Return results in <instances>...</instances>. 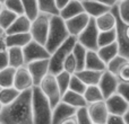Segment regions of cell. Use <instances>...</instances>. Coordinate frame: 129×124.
Returning <instances> with one entry per match:
<instances>
[{"mask_svg":"<svg viewBox=\"0 0 129 124\" xmlns=\"http://www.w3.org/2000/svg\"><path fill=\"white\" fill-rule=\"evenodd\" d=\"M33 91H22L14 103L4 106L0 114L2 124H34L33 117Z\"/></svg>","mask_w":129,"mask_h":124,"instance_id":"6da1fadb","label":"cell"},{"mask_svg":"<svg viewBox=\"0 0 129 124\" xmlns=\"http://www.w3.org/2000/svg\"><path fill=\"white\" fill-rule=\"evenodd\" d=\"M33 91V117L34 124H52V112L53 107L48 97L41 90L40 86H34Z\"/></svg>","mask_w":129,"mask_h":124,"instance_id":"7a4b0ae2","label":"cell"},{"mask_svg":"<svg viewBox=\"0 0 129 124\" xmlns=\"http://www.w3.org/2000/svg\"><path fill=\"white\" fill-rule=\"evenodd\" d=\"M71 36L68 32V28L66 26V22L59 16H53L51 17V23H50V31L48 35V41L45 47L50 53H53L62 43H64Z\"/></svg>","mask_w":129,"mask_h":124,"instance_id":"3957f363","label":"cell"},{"mask_svg":"<svg viewBox=\"0 0 129 124\" xmlns=\"http://www.w3.org/2000/svg\"><path fill=\"white\" fill-rule=\"evenodd\" d=\"M76 36H69V38L64 43L60 45L50 58V73L52 75H58L61 71H63V63L66 59L73 53V50L77 43Z\"/></svg>","mask_w":129,"mask_h":124,"instance_id":"277c9868","label":"cell"},{"mask_svg":"<svg viewBox=\"0 0 129 124\" xmlns=\"http://www.w3.org/2000/svg\"><path fill=\"white\" fill-rule=\"evenodd\" d=\"M50 23H51V16H48L45 14H40L35 19L32 20L29 33L35 42L42 45L47 44L48 35L50 31Z\"/></svg>","mask_w":129,"mask_h":124,"instance_id":"5b68a950","label":"cell"},{"mask_svg":"<svg viewBox=\"0 0 129 124\" xmlns=\"http://www.w3.org/2000/svg\"><path fill=\"white\" fill-rule=\"evenodd\" d=\"M99 35H100V31L98 28L95 18H91L86 28L77 36V41L83 46L86 47L87 50L98 51L99 50Z\"/></svg>","mask_w":129,"mask_h":124,"instance_id":"8992f818","label":"cell"},{"mask_svg":"<svg viewBox=\"0 0 129 124\" xmlns=\"http://www.w3.org/2000/svg\"><path fill=\"white\" fill-rule=\"evenodd\" d=\"M41 90L43 91L45 96L48 97V99L51 103V106L56 107L59 103L61 102V98H62V94L60 91V88H59V85L57 82V78L52 73H49L44 79L42 80L40 85Z\"/></svg>","mask_w":129,"mask_h":124,"instance_id":"52a82bcc","label":"cell"},{"mask_svg":"<svg viewBox=\"0 0 129 124\" xmlns=\"http://www.w3.org/2000/svg\"><path fill=\"white\" fill-rule=\"evenodd\" d=\"M112 11L114 13V15H116V17H117L116 31H117V43H118V46H119V53H120V55L129 59V38L127 36L128 24H126V23L121 19L117 6H114L113 8H112Z\"/></svg>","mask_w":129,"mask_h":124,"instance_id":"ba28073f","label":"cell"},{"mask_svg":"<svg viewBox=\"0 0 129 124\" xmlns=\"http://www.w3.org/2000/svg\"><path fill=\"white\" fill-rule=\"evenodd\" d=\"M25 56V63L26 66L31 62L39 61V60H45V59L51 58V53L47 50L45 45H42L40 43L32 40L23 49Z\"/></svg>","mask_w":129,"mask_h":124,"instance_id":"9c48e42d","label":"cell"},{"mask_svg":"<svg viewBox=\"0 0 129 124\" xmlns=\"http://www.w3.org/2000/svg\"><path fill=\"white\" fill-rule=\"evenodd\" d=\"M119 84H120V80H119L118 76L113 75V73H111L108 70H105L102 73L101 80L99 82V87H100L101 91H102L103 96H104V99L114 95L118 91Z\"/></svg>","mask_w":129,"mask_h":124,"instance_id":"30bf717a","label":"cell"},{"mask_svg":"<svg viewBox=\"0 0 129 124\" xmlns=\"http://www.w3.org/2000/svg\"><path fill=\"white\" fill-rule=\"evenodd\" d=\"M26 67L33 77L34 86H40L42 80L50 73V59L31 62Z\"/></svg>","mask_w":129,"mask_h":124,"instance_id":"8fae6325","label":"cell"},{"mask_svg":"<svg viewBox=\"0 0 129 124\" xmlns=\"http://www.w3.org/2000/svg\"><path fill=\"white\" fill-rule=\"evenodd\" d=\"M87 112L94 124H107V121L110 116L105 100L89 104L87 106Z\"/></svg>","mask_w":129,"mask_h":124,"instance_id":"7c38bea8","label":"cell"},{"mask_svg":"<svg viewBox=\"0 0 129 124\" xmlns=\"http://www.w3.org/2000/svg\"><path fill=\"white\" fill-rule=\"evenodd\" d=\"M105 103H107L110 114H113V115L123 116L129 109V103L118 93L107 98Z\"/></svg>","mask_w":129,"mask_h":124,"instance_id":"4fadbf2b","label":"cell"},{"mask_svg":"<svg viewBox=\"0 0 129 124\" xmlns=\"http://www.w3.org/2000/svg\"><path fill=\"white\" fill-rule=\"evenodd\" d=\"M91 17L87 15L86 13L79 14V15L75 16V17L70 18L68 20H64L66 22V26L68 28V32L71 36H76L77 37L85 28L88 25Z\"/></svg>","mask_w":129,"mask_h":124,"instance_id":"5bb4252c","label":"cell"},{"mask_svg":"<svg viewBox=\"0 0 129 124\" xmlns=\"http://www.w3.org/2000/svg\"><path fill=\"white\" fill-rule=\"evenodd\" d=\"M14 87L16 89H18L19 91H25L32 89L34 87V81H33V77H32L29 70L27 69V67H22L18 68L16 71V76H15V84Z\"/></svg>","mask_w":129,"mask_h":124,"instance_id":"9a60e30c","label":"cell"},{"mask_svg":"<svg viewBox=\"0 0 129 124\" xmlns=\"http://www.w3.org/2000/svg\"><path fill=\"white\" fill-rule=\"evenodd\" d=\"M76 113H77V108L66 104L64 102L61 100V102L54 107L53 112H52V124L62 123L63 121L75 116Z\"/></svg>","mask_w":129,"mask_h":124,"instance_id":"2e32d148","label":"cell"},{"mask_svg":"<svg viewBox=\"0 0 129 124\" xmlns=\"http://www.w3.org/2000/svg\"><path fill=\"white\" fill-rule=\"evenodd\" d=\"M82 4L84 7V11L91 18H98L112 9L96 0H83Z\"/></svg>","mask_w":129,"mask_h":124,"instance_id":"e0dca14e","label":"cell"},{"mask_svg":"<svg viewBox=\"0 0 129 124\" xmlns=\"http://www.w3.org/2000/svg\"><path fill=\"white\" fill-rule=\"evenodd\" d=\"M32 26V20L26 15H20L16 18L14 24L6 31V34H22V33H29Z\"/></svg>","mask_w":129,"mask_h":124,"instance_id":"ac0fdd59","label":"cell"},{"mask_svg":"<svg viewBox=\"0 0 129 124\" xmlns=\"http://www.w3.org/2000/svg\"><path fill=\"white\" fill-rule=\"evenodd\" d=\"M32 38L31 33H22V34H9V35L5 36V41H6L7 47H22L24 49L27 44H28Z\"/></svg>","mask_w":129,"mask_h":124,"instance_id":"d6986e66","label":"cell"},{"mask_svg":"<svg viewBox=\"0 0 129 124\" xmlns=\"http://www.w3.org/2000/svg\"><path fill=\"white\" fill-rule=\"evenodd\" d=\"M61 100L77 109L88 106V103L85 99L84 95L79 94V93H76V91H73V90H67L66 93L63 94Z\"/></svg>","mask_w":129,"mask_h":124,"instance_id":"ffe728a7","label":"cell"},{"mask_svg":"<svg viewBox=\"0 0 129 124\" xmlns=\"http://www.w3.org/2000/svg\"><path fill=\"white\" fill-rule=\"evenodd\" d=\"M96 25L100 32H105V31H111L114 29L117 26V17L114 15V13L112 11V9L108 13L103 14L102 16L95 18Z\"/></svg>","mask_w":129,"mask_h":124,"instance_id":"44dd1931","label":"cell"},{"mask_svg":"<svg viewBox=\"0 0 129 124\" xmlns=\"http://www.w3.org/2000/svg\"><path fill=\"white\" fill-rule=\"evenodd\" d=\"M103 72L104 71H94V70H89V69H83L80 71H77L75 75L86 86H96L100 82Z\"/></svg>","mask_w":129,"mask_h":124,"instance_id":"7402d4cb","label":"cell"},{"mask_svg":"<svg viewBox=\"0 0 129 124\" xmlns=\"http://www.w3.org/2000/svg\"><path fill=\"white\" fill-rule=\"evenodd\" d=\"M85 69L94 71H105L107 70V64L103 62V60L100 58L98 51H87L86 62H85Z\"/></svg>","mask_w":129,"mask_h":124,"instance_id":"603a6c76","label":"cell"},{"mask_svg":"<svg viewBox=\"0 0 129 124\" xmlns=\"http://www.w3.org/2000/svg\"><path fill=\"white\" fill-rule=\"evenodd\" d=\"M85 13L84 11V7H83L82 1L78 0H71L63 9L60 10V17L63 20H68L70 18L75 17V16L79 15V14Z\"/></svg>","mask_w":129,"mask_h":124,"instance_id":"cb8c5ba5","label":"cell"},{"mask_svg":"<svg viewBox=\"0 0 129 124\" xmlns=\"http://www.w3.org/2000/svg\"><path fill=\"white\" fill-rule=\"evenodd\" d=\"M8 55H9V67L18 69L26 66L24 51H23L22 47H9Z\"/></svg>","mask_w":129,"mask_h":124,"instance_id":"d4e9b609","label":"cell"},{"mask_svg":"<svg viewBox=\"0 0 129 124\" xmlns=\"http://www.w3.org/2000/svg\"><path fill=\"white\" fill-rule=\"evenodd\" d=\"M98 53L100 55V58L103 60L105 64H108L112 59H114L117 55H119V46L118 43H112L110 45H105V46L99 47Z\"/></svg>","mask_w":129,"mask_h":124,"instance_id":"484cf974","label":"cell"},{"mask_svg":"<svg viewBox=\"0 0 129 124\" xmlns=\"http://www.w3.org/2000/svg\"><path fill=\"white\" fill-rule=\"evenodd\" d=\"M16 71L17 69L13 68V67H7L6 69L0 70V87L1 88L14 87Z\"/></svg>","mask_w":129,"mask_h":124,"instance_id":"4316f807","label":"cell"},{"mask_svg":"<svg viewBox=\"0 0 129 124\" xmlns=\"http://www.w3.org/2000/svg\"><path fill=\"white\" fill-rule=\"evenodd\" d=\"M22 91L16 89L15 87H8V88H1L0 89V103L2 106H7V105L14 103L18 98Z\"/></svg>","mask_w":129,"mask_h":124,"instance_id":"83f0119b","label":"cell"},{"mask_svg":"<svg viewBox=\"0 0 129 124\" xmlns=\"http://www.w3.org/2000/svg\"><path fill=\"white\" fill-rule=\"evenodd\" d=\"M38 1L41 14H45L48 16H51V17L60 15V10L57 7L54 0H38Z\"/></svg>","mask_w":129,"mask_h":124,"instance_id":"f1b7e54d","label":"cell"},{"mask_svg":"<svg viewBox=\"0 0 129 124\" xmlns=\"http://www.w3.org/2000/svg\"><path fill=\"white\" fill-rule=\"evenodd\" d=\"M84 97L87 100L88 105L96 102H101V100H105L99 85H96V86H87L86 91L84 93Z\"/></svg>","mask_w":129,"mask_h":124,"instance_id":"f546056e","label":"cell"},{"mask_svg":"<svg viewBox=\"0 0 129 124\" xmlns=\"http://www.w3.org/2000/svg\"><path fill=\"white\" fill-rule=\"evenodd\" d=\"M87 51H88V50L85 46H83L80 43H78V42L76 43L75 47H74V50H73V54L76 59V62H77V67H78L77 71H80V70H83V69H85Z\"/></svg>","mask_w":129,"mask_h":124,"instance_id":"4dcf8cb0","label":"cell"},{"mask_svg":"<svg viewBox=\"0 0 129 124\" xmlns=\"http://www.w3.org/2000/svg\"><path fill=\"white\" fill-rule=\"evenodd\" d=\"M127 63H129V59L125 58V56H122V55L119 54V55H117L116 58L112 59V60L107 64V70L110 71L111 73H113V75L118 76L119 72H120V70Z\"/></svg>","mask_w":129,"mask_h":124,"instance_id":"1f68e13d","label":"cell"},{"mask_svg":"<svg viewBox=\"0 0 129 124\" xmlns=\"http://www.w3.org/2000/svg\"><path fill=\"white\" fill-rule=\"evenodd\" d=\"M23 5H24L25 15L31 20H34L41 14L38 0H23Z\"/></svg>","mask_w":129,"mask_h":124,"instance_id":"d6a6232c","label":"cell"},{"mask_svg":"<svg viewBox=\"0 0 129 124\" xmlns=\"http://www.w3.org/2000/svg\"><path fill=\"white\" fill-rule=\"evenodd\" d=\"M17 17H18V15H16L15 13H13L11 10H9V9L4 7L1 13H0V26L5 31H7L14 24V22L16 20Z\"/></svg>","mask_w":129,"mask_h":124,"instance_id":"836d02e7","label":"cell"},{"mask_svg":"<svg viewBox=\"0 0 129 124\" xmlns=\"http://www.w3.org/2000/svg\"><path fill=\"white\" fill-rule=\"evenodd\" d=\"M116 42H117L116 28L111 29V31L100 32V35H99V47L105 46V45H110V44L116 43Z\"/></svg>","mask_w":129,"mask_h":124,"instance_id":"e575fe53","label":"cell"},{"mask_svg":"<svg viewBox=\"0 0 129 124\" xmlns=\"http://www.w3.org/2000/svg\"><path fill=\"white\" fill-rule=\"evenodd\" d=\"M71 76L73 75L66 72V71H61L60 73L56 75L57 82H58V85H59V88H60V91H61V94H62V96L67 90H69V85H70Z\"/></svg>","mask_w":129,"mask_h":124,"instance_id":"d590c367","label":"cell"},{"mask_svg":"<svg viewBox=\"0 0 129 124\" xmlns=\"http://www.w3.org/2000/svg\"><path fill=\"white\" fill-rule=\"evenodd\" d=\"M4 7L9 9V10H11L13 13H15L18 16L25 15L23 0H6L4 4Z\"/></svg>","mask_w":129,"mask_h":124,"instance_id":"8d00e7d4","label":"cell"},{"mask_svg":"<svg viewBox=\"0 0 129 124\" xmlns=\"http://www.w3.org/2000/svg\"><path fill=\"white\" fill-rule=\"evenodd\" d=\"M86 89H87V86L77 77V76L76 75L71 76L70 85H69V90H73V91H76V93H79V94H83V95H84Z\"/></svg>","mask_w":129,"mask_h":124,"instance_id":"74e56055","label":"cell"},{"mask_svg":"<svg viewBox=\"0 0 129 124\" xmlns=\"http://www.w3.org/2000/svg\"><path fill=\"white\" fill-rule=\"evenodd\" d=\"M117 7H118V11L121 19L126 24H129V0H122L118 2Z\"/></svg>","mask_w":129,"mask_h":124,"instance_id":"f35d334b","label":"cell"},{"mask_svg":"<svg viewBox=\"0 0 129 124\" xmlns=\"http://www.w3.org/2000/svg\"><path fill=\"white\" fill-rule=\"evenodd\" d=\"M78 70V67H77V62H76V59L74 56V54L71 53L68 58L66 59L63 63V71L66 72L70 73V75H75Z\"/></svg>","mask_w":129,"mask_h":124,"instance_id":"ab89813d","label":"cell"},{"mask_svg":"<svg viewBox=\"0 0 129 124\" xmlns=\"http://www.w3.org/2000/svg\"><path fill=\"white\" fill-rule=\"evenodd\" d=\"M76 118H77L78 124H94L93 121H92V118L89 117V115H88L87 107H83V108L77 109Z\"/></svg>","mask_w":129,"mask_h":124,"instance_id":"60d3db41","label":"cell"},{"mask_svg":"<svg viewBox=\"0 0 129 124\" xmlns=\"http://www.w3.org/2000/svg\"><path fill=\"white\" fill-rule=\"evenodd\" d=\"M117 93L120 94V95L129 103V82H120Z\"/></svg>","mask_w":129,"mask_h":124,"instance_id":"b9f144b4","label":"cell"},{"mask_svg":"<svg viewBox=\"0 0 129 124\" xmlns=\"http://www.w3.org/2000/svg\"><path fill=\"white\" fill-rule=\"evenodd\" d=\"M9 67V55H8V49L0 52V70L6 69Z\"/></svg>","mask_w":129,"mask_h":124,"instance_id":"7bdbcfd3","label":"cell"},{"mask_svg":"<svg viewBox=\"0 0 129 124\" xmlns=\"http://www.w3.org/2000/svg\"><path fill=\"white\" fill-rule=\"evenodd\" d=\"M118 78L120 80V82H129V63H127L120 70Z\"/></svg>","mask_w":129,"mask_h":124,"instance_id":"ee69618b","label":"cell"},{"mask_svg":"<svg viewBox=\"0 0 129 124\" xmlns=\"http://www.w3.org/2000/svg\"><path fill=\"white\" fill-rule=\"evenodd\" d=\"M107 124H126L123 116H119V115H113L110 114L109 118L107 121Z\"/></svg>","mask_w":129,"mask_h":124,"instance_id":"f6af8a7d","label":"cell"},{"mask_svg":"<svg viewBox=\"0 0 129 124\" xmlns=\"http://www.w3.org/2000/svg\"><path fill=\"white\" fill-rule=\"evenodd\" d=\"M96 1L101 2V4L105 5V6L110 7V8H113L114 6H117L118 5V1L117 0H96Z\"/></svg>","mask_w":129,"mask_h":124,"instance_id":"bcb514c9","label":"cell"},{"mask_svg":"<svg viewBox=\"0 0 129 124\" xmlns=\"http://www.w3.org/2000/svg\"><path fill=\"white\" fill-rule=\"evenodd\" d=\"M54 1H56L57 7L59 8V10H61V9H63L64 7L71 1V0H54Z\"/></svg>","mask_w":129,"mask_h":124,"instance_id":"7dc6e473","label":"cell"},{"mask_svg":"<svg viewBox=\"0 0 129 124\" xmlns=\"http://www.w3.org/2000/svg\"><path fill=\"white\" fill-rule=\"evenodd\" d=\"M8 47H7V44H6V41H5V36L4 37H0V52L5 51V50H7Z\"/></svg>","mask_w":129,"mask_h":124,"instance_id":"c3c4849f","label":"cell"},{"mask_svg":"<svg viewBox=\"0 0 129 124\" xmlns=\"http://www.w3.org/2000/svg\"><path fill=\"white\" fill-rule=\"evenodd\" d=\"M60 124H78L77 123V118H76V115L73 116V117H70V118H68V120L63 121V122L60 123Z\"/></svg>","mask_w":129,"mask_h":124,"instance_id":"681fc988","label":"cell"},{"mask_svg":"<svg viewBox=\"0 0 129 124\" xmlns=\"http://www.w3.org/2000/svg\"><path fill=\"white\" fill-rule=\"evenodd\" d=\"M123 120H125V122L126 124H129V109H128V112L123 115Z\"/></svg>","mask_w":129,"mask_h":124,"instance_id":"f907efd6","label":"cell"},{"mask_svg":"<svg viewBox=\"0 0 129 124\" xmlns=\"http://www.w3.org/2000/svg\"><path fill=\"white\" fill-rule=\"evenodd\" d=\"M4 36H6V31L0 26V37H4Z\"/></svg>","mask_w":129,"mask_h":124,"instance_id":"816d5d0a","label":"cell"},{"mask_svg":"<svg viewBox=\"0 0 129 124\" xmlns=\"http://www.w3.org/2000/svg\"><path fill=\"white\" fill-rule=\"evenodd\" d=\"M2 8H4V4H2V2H0V13H1Z\"/></svg>","mask_w":129,"mask_h":124,"instance_id":"f5cc1de1","label":"cell"},{"mask_svg":"<svg viewBox=\"0 0 129 124\" xmlns=\"http://www.w3.org/2000/svg\"><path fill=\"white\" fill-rule=\"evenodd\" d=\"M127 36H128V38H129V24H128V26H127Z\"/></svg>","mask_w":129,"mask_h":124,"instance_id":"db71d44e","label":"cell"},{"mask_svg":"<svg viewBox=\"0 0 129 124\" xmlns=\"http://www.w3.org/2000/svg\"><path fill=\"white\" fill-rule=\"evenodd\" d=\"M2 108H4V106H2V104L0 103V114H1V111H2Z\"/></svg>","mask_w":129,"mask_h":124,"instance_id":"11a10c76","label":"cell"},{"mask_svg":"<svg viewBox=\"0 0 129 124\" xmlns=\"http://www.w3.org/2000/svg\"><path fill=\"white\" fill-rule=\"evenodd\" d=\"M5 1H6V0H0V2H2V4H5Z\"/></svg>","mask_w":129,"mask_h":124,"instance_id":"9f6ffc18","label":"cell"},{"mask_svg":"<svg viewBox=\"0 0 129 124\" xmlns=\"http://www.w3.org/2000/svg\"><path fill=\"white\" fill-rule=\"evenodd\" d=\"M117 1H118V2H120V1H122V0H117Z\"/></svg>","mask_w":129,"mask_h":124,"instance_id":"6f0895ef","label":"cell"},{"mask_svg":"<svg viewBox=\"0 0 129 124\" xmlns=\"http://www.w3.org/2000/svg\"><path fill=\"white\" fill-rule=\"evenodd\" d=\"M78 1H83V0H78Z\"/></svg>","mask_w":129,"mask_h":124,"instance_id":"680465c9","label":"cell"},{"mask_svg":"<svg viewBox=\"0 0 129 124\" xmlns=\"http://www.w3.org/2000/svg\"><path fill=\"white\" fill-rule=\"evenodd\" d=\"M0 124H2V123H1V122H0Z\"/></svg>","mask_w":129,"mask_h":124,"instance_id":"91938a15","label":"cell"},{"mask_svg":"<svg viewBox=\"0 0 129 124\" xmlns=\"http://www.w3.org/2000/svg\"><path fill=\"white\" fill-rule=\"evenodd\" d=\"M0 89H1V87H0Z\"/></svg>","mask_w":129,"mask_h":124,"instance_id":"94428289","label":"cell"}]
</instances>
